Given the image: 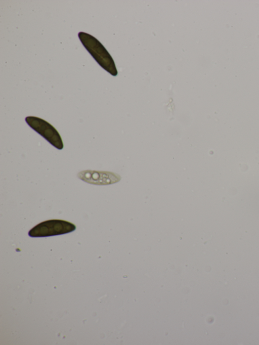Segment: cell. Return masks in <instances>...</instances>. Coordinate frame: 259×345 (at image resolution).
Returning <instances> with one entry per match:
<instances>
[{
    "instance_id": "cell-1",
    "label": "cell",
    "mask_w": 259,
    "mask_h": 345,
    "mask_svg": "<svg viewBox=\"0 0 259 345\" xmlns=\"http://www.w3.org/2000/svg\"><path fill=\"white\" fill-rule=\"evenodd\" d=\"M78 37L88 52L104 69L113 76L117 74L114 61L103 45L95 37L79 32Z\"/></svg>"
},
{
    "instance_id": "cell-2",
    "label": "cell",
    "mask_w": 259,
    "mask_h": 345,
    "mask_svg": "<svg viewBox=\"0 0 259 345\" xmlns=\"http://www.w3.org/2000/svg\"><path fill=\"white\" fill-rule=\"evenodd\" d=\"M73 224L62 220H50L35 226L28 232L31 237H45L67 234L74 231Z\"/></svg>"
},
{
    "instance_id": "cell-3",
    "label": "cell",
    "mask_w": 259,
    "mask_h": 345,
    "mask_svg": "<svg viewBox=\"0 0 259 345\" xmlns=\"http://www.w3.org/2000/svg\"><path fill=\"white\" fill-rule=\"evenodd\" d=\"M27 124L56 148L62 150L63 143L57 130L45 120L35 116L25 118Z\"/></svg>"
},
{
    "instance_id": "cell-4",
    "label": "cell",
    "mask_w": 259,
    "mask_h": 345,
    "mask_svg": "<svg viewBox=\"0 0 259 345\" xmlns=\"http://www.w3.org/2000/svg\"><path fill=\"white\" fill-rule=\"evenodd\" d=\"M77 177L85 182L98 185L111 184L120 180L118 175L112 172L91 170L81 171Z\"/></svg>"
}]
</instances>
